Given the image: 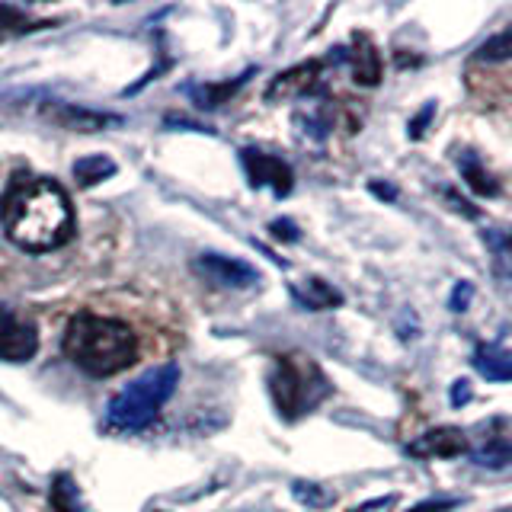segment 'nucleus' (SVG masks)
I'll use <instances>...</instances> for the list:
<instances>
[{
	"label": "nucleus",
	"mask_w": 512,
	"mask_h": 512,
	"mask_svg": "<svg viewBox=\"0 0 512 512\" xmlns=\"http://www.w3.org/2000/svg\"><path fill=\"white\" fill-rule=\"evenodd\" d=\"M455 506H458V500H432V503H420L413 512H448Z\"/></svg>",
	"instance_id": "24"
},
{
	"label": "nucleus",
	"mask_w": 512,
	"mask_h": 512,
	"mask_svg": "<svg viewBox=\"0 0 512 512\" xmlns=\"http://www.w3.org/2000/svg\"><path fill=\"white\" fill-rule=\"evenodd\" d=\"M64 356L87 375L109 378L125 372L138 359V336L122 320L100 317V314H77L68 330H64Z\"/></svg>",
	"instance_id": "2"
},
{
	"label": "nucleus",
	"mask_w": 512,
	"mask_h": 512,
	"mask_svg": "<svg viewBox=\"0 0 512 512\" xmlns=\"http://www.w3.org/2000/svg\"><path fill=\"white\" fill-rule=\"evenodd\" d=\"M471 452V461L477 464V468H509L512 464V439L506 436H496V432H490V436H480L474 445H468Z\"/></svg>",
	"instance_id": "11"
},
{
	"label": "nucleus",
	"mask_w": 512,
	"mask_h": 512,
	"mask_svg": "<svg viewBox=\"0 0 512 512\" xmlns=\"http://www.w3.org/2000/svg\"><path fill=\"white\" fill-rule=\"evenodd\" d=\"M407 452L416 458H458L461 452H468V436L455 426L429 429L416 442L407 445Z\"/></svg>",
	"instance_id": "8"
},
{
	"label": "nucleus",
	"mask_w": 512,
	"mask_h": 512,
	"mask_svg": "<svg viewBox=\"0 0 512 512\" xmlns=\"http://www.w3.org/2000/svg\"><path fill=\"white\" fill-rule=\"evenodd\" d=\"M52 506H55V512H77V493H74V484H71L68 477H58L55 480Z\"/></svg>",
	"instance_id": "19"
},
{
	"label": "nucleus",
	"mask_w": 512,
	"mask_h": 512,
	"mask_svg": "<svg viewBox=\"0 0 512 512\" xmlns=\"http://www.w3.org/2000/svg\"><path fill=\"white\" fill-rule=\"evenodd\" d=\"M468 400H471V384L468 381H455V388H452V407L468 404Z\"/></svg>",
	"instance_id": "23"
},
{
	"label": "nucleus",
	"mask_w": 512,
	"mask_h": 512,
	"mask_svg": "<svg viewBox=\"0 0 512 512\" xmlns=\"http://www.w3.org/2000/svg\"><path fill=\"white\" fill-rule=\"evenodd\" d=\"M240 160H244V170H247L253 186H272V189L279 192V196L292 192L295 176H292V167H288L282 157L247 148V151H240Z\"/></svg>",
	"instance_id": "7"
},
{
	"label": "nucleus",
	"mask_w": 512,
	"mask_h": 512,
	"mask_svg": "<svg viewBox=\"0 0 512 512\" xmlns=\"http://www.w3.org/2000/svg\"><path fill=\"white\" fill-rule=\"evenodd\" d=\"M487 244L493 247V263H496V272L506 279H512V231L506 234H487Z\"/></svg>",
	"instance_id": "17"
},
{
	"label": "nucleus",
	"mask_w": 512,
	"mask_h": 512,
	"mask_svg": "<svg viewBox=\"0 0 512 512\" xmlns=\"http://www.w3.org/2000/svg\"><path fill=\"white\" fill-rule=\"evenodd\" d=\"M458 167H461V176L468 180V186L474 189V192H480V196H496L500 192V186L493 183V176L480 167V160L471 154V151H464L461 157H458Z\"/></svg>",
	"instance_id": "13"
},
{
	"label": "nucleus",
	"mask_w": 512,
	"mask_h": 512,
	"mask_svg": "<svg viewBox=\"0 0 512 512\" xmlns=\"http://www.w3.org/2000/svg\"><path fill=\"white\" fill-rule=\"evenodd\" d=\"M272 231H276V237H285V240H295L298 237L295 228L288 221H276V224H272Z\"/></svg>",
	"instance_id": "26"
},
{
	"label": "nucleus",
	"mask_w": 512,
	"mask_h": 512,
	"mask_svg": "<svg viewBox=\"0 0 512 512\" xmlns=\"http://www.w3.org/2000/svg\"><path fill=\"white\" fill-rule=\"evenodd\" d=\"M112 173H116V164H112V160L103 157V154L84 157V160H77V164H74V180L80 186L100 183V180H106V176H112Z\"/></svg>",
	"instance_id": "15"
},
{
	"label": "nucleus",
	"mask_w": 512,
	"mask_h": 512,
	"mask_svg": "<svg viewBox=\"0 0 512 512\" xmlns=\"http://www.w3.org/2000/svg\"><path fill=\"white\" fill-rule=\"evenodd\" d=\"M349 64H352V77H356L359 87H375L381 80V55H378L375 42L368 36H362V32L352 39Z\"/></svg>",
	"instance_id": "9"
},
{
	"label": "nucleus",
	"mask_w": 512,
	"mask_h": 512,
	"mask_svg": "<svg viewBox=\"0 0 512 512\" xmlns=\"http://www.w3.org/2000/svg\"><path fill=\"white\" fill-rule=\"evenodd\" d=\"M0 224H4L10 244L20 250H58L74 234V205L55 180L13 173L4 199H0Z\"/></svg>",
	"instance_id": "1"
},
{
	"label": "nucleus",
	"mask_w": 512,
	"mask_h": 512,
	"mask_svg": "<svg viewBox=\"0 0 512 512\" xmlns=\"http://www.w3.org/2000/svg\"><path fill=\"white\" fill-rule=\"evenodd\" d=\"M471 365L487 381H512V352L500 346H480L471 356Z\"/></svg>",
	"instance_id": "12"
},
{
	"label": "nucleus",
	"mask_w": 512,
	"mask_h": 512,
	"mask_svg": "<svg viewBox=\"0 0 512 512\" xmlns=\"http://www.w3.org/2000/svg\"><path fill=\"white\" fill-rule=\"evenodd\" d=\"M39 333L36 324L16 314L7 304H0V359L4 362H26L36 356Z\"/></svg>",
	"instance_id": "5"
},
{
	"label": "nucleus",
	"mask_w": 512,
	"mask_h": 512,
	"mask_svg": "<svg viewBox=\"0 0 512 512\" xmlns=\"http://www.w3.org/2000/svg\"><path fill=\"white\" fill-rule=\"evenodd\" d=\"M320 77V61H308L301 68H292L276 77V84L266 90L269 100H282V96H298V93H311L317 87Z\"/></svg>",
	"instance_id": "10"
},
{
	"label": "nucleus",
	"mask_w": 512,
	"mask_h": 512,
	"mask_svg": "<svg viewBox=\"0 0 512 512\" xmlns=\"http://www.w3.org/2000/svg\"><path fill=\"white\" fill-rule=\"evenodd\" d=\"M244 80H247V74H244V77H237L234 84H228V87H221V84H215V87H202V90H199L202 106H218V103H224L240 84H244Z\"/></svg>",
	"instance_id": "20"
},
{
	"label": "nucleus",
	"mask_w": 512,
	"mask_h": 512,
	"mask_svg": "<svg viewBox=\"0 0 512 512\" xmlns=\"http://www.w3.org/2000/svg\"><path fill=\"white\" fill-rule=\"evenodd\" d=\"M196 272L202 279L224 285V288H247L260 279V272L250 263L234 260V256H224V253H202L196 260Z\"/></svg>",
	"instance_id": "6"
},
{
	"label": "nucleus",
	"mask_w": 512,
	"mask_h": 512,
	"mask_svg": "<svg viewBox=\"0 0 512 512\" xmlns=\"http://www.w3.org/2000/svg\"><path fill=\"white\" fill-rule=\"evenodd\" d=\"M55 119H61L64 125L80 128V132H96L109 122H116V116H103V112H87V109H77V106H61L55 112Z\"/></svg>",
	"instance_id": "14"
},
{
	"label": "nucleus",
	"mask_w": 512,
	"mask_h": 512,
	"mask_svg": "<svg viewBox=\"0 0 512 512\" xmlns=\"http://www.w3.org/2000/svg\"><path fill=\"white\" fill-rule=\"evenodd\" d=\"M269 391L285 420H295V416H301L308 407H314L330 388L314 362L301 356H282L276 365V375H272Z\"/></svg>",
	"instance_id": "4"
},
{
	"label": "nucleus",
	"mask_w": 512,
	"mask_h": 512,
	"mask_svg": "<svg viewBox=\"0 0 512 512\" xmlns=\"http://www.w3.org/2000/svg\"><path fill=\"white\" fill-rule=\"evenodd\" d=\"M471 298H474V285L471 282H458L452 288V298H448V308H452V311H468Z\"/></svg>",
	"instance_id": "21"
},
{
	"label": "nucleus",
	"mask_w": 512,
	"mask_h": 512,
	"mask_svg": "<svg viewBox=\"0 0 512 512\" xmlns=\"http://www.w3.org/2000/svg\"><path fill=\"white\" fill-rule=\"evenodd\" d=\"M432 112H436V106L429 103V106H426V109L420 112V116L413 119V125H410V135H413V138H420V135H423V125L429 122V116H432Z\"/></svg>",
	"instance_id": "25"
},
{
	"label": "nucleus",
	"mask_w": 512,
	"mask_h": 512,
	"mask_svg": "<svg viewBox=\"0 0 512 512\" xmlns=\"http://www.w3.org/2000/svg\"><path fill=\"white\" fill-rule=\"evenodd\" d=\"M477 58L480 61H509L512 58V26L496 32V36H490L484 45L477 48Z\"/></svg>",
	"instance_id": "16"
},
{
	"label": "nucleus",
	"mask_w": 512,
	"mask_h": 512,
	"mask_svg": "<svg viewBox=\"0 0 512 512\" xmlns=\"http://www.w3.org/2000/svg\"><path fill=\"white\" fill-rule=\"evenodd\" d=\"M295 496H298V500H304V503H311V506H324V503L333 500L330 493H320L314 484H295Z\"/></svg>",
	"instance_id": "22"
},
{
	"label": "nucleus",
	"mask_w": 512,
	"mask_h": 512,
	"mask_svg": "<svg viewBox=\"0 0 512 512\" xmlns=\"http://www.w3.org/2000/svg\"><path fill=\"white\" fill-rule=\"evenodd\" d=\"M301 301L308 304L311 311H320V308H333V304H340V292H333L327 282L320 279H308V292H301Z\"/></svg>",
	"instance_id": "18"
},
{
	"label": "nucleus",
	"mask_w": 512,
	"mask_h": 512,
	"mask_svg": "<svg viewBox=\"0 0 512 512\" xmlns=\"http://www.w3.org/2000/svg\"><path fill=\"white\" fill-rule=\"evenodd\" d=\"M176 381H180V368L170 362V365H157L151 372H144L132 384H125V388L109 400L106 426L116 432L148 429L157 420L160 407L173 397Z\"/></svg>",
	"instance_id": "3"
}]
</instances>
